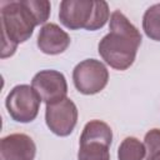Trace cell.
<instances>
[{
    "label": "cell",
    "instance_id": "ba28073f",
    "mask_svg": "<svg viewBox=\"0 0 160 160\" xmlns=\"http://www.w3.org/2000/svg\"><path fill=\"white\" fill-rule=\"evenodd\" d=\"M35 154V142L26 134H10L0 141V160H34Z\"/></svg>",
    "mask_w": 160,
    "mask_h": 160
},
{
    "label": "cell",
    "instance_id": "3957f363",
    "mask_svg": "<svg viewBox=\"0 0 160 160\" xmlns=\"http://www.w3.org/2000/svg\"><path fill=\"white\" fill-rule=\"evenodd\" d=\"M40 96L29 85H16L6 96L5 105L9 115L19 122L35 120L40 108Z\"/></svg>",
    "mask_w": 160,
    "mask_h": 160
},
{
    "label": "cell",
    "instance_id": "e0dca14e",
    "mask_svg": "<svg viewBox=\"0 0 160 160\" xmlns=\"http://www.w3.org/2000/svg\"><path fill=\"white\" fill-rule=\"evenodd\" d=\"M148 160H160V151H156L155 154L150 155V156H146Z\"/></svg>",
    "mask_w": 160,
    "mask_h": 160
},
{
    "label": "cell",
    "instance_id": "9c48e42d",
    "mask_svg": "<svg viewBox=\"0 0 160 160\" xmlns=\"http://www.w3.org/2000/svg\"><path fill=\"white\" fill-rule=\"evenodd\" d=\"M70 45V36L54 22L45 24L38 35V48L48 55L64 52Z\"/></svg>",
    "mask_w": 160,
    "mask_h": 160
},
{
    "label": "cell",
    "instance_id": "8992f818",
    "mask_svg": "<svg viewBox=\"0 0 160 160\" xmlns=\"http://www.w3.org/2000/svg\"><path fill=\"white\" fill-rule=\"evenodd\" d=\"M32 89L38 92L41 101L54 104L61 101L68 94V82L60 71L56 70H42L39 71L31 80Z\"/></svg>",
    "mask_w": 160,
    "mask_h": 160
},
{
    "label": "cell",
    "instance_id": "277c9868",
    "mask_svg": "<svg viewBox=\"0 0 160 160\" xmlns=\"http://www.w3.org/2000/svg\"><path fill=\"white\" fill-rule=\"evenodd\" d=\"M72 80L79 92L84 95H94L106 86L109 81V71L101 61L86 59L74 68Z\"/></svg>",
    "mask_w": 160,
    "mask_h": 160
},
{
    "label": "cell",
    "instance_id": "8fae6325",
    "mask_svg": "<svg viewBox=\"0 0 160 160\" xmlns=\"http://www.w3.org/2000/svg\"><path fill=\"white\" fill-rule=\"evenodd\" d=\"M109 146L100 141L80 142L78 159L79 160H110Z\"/></svg>",
    "mask_w": 160,
    "mask_h": 160
},
{
    "label": "cell",
    "instance_id": "7c38bea8",
    "mask_svg": "<svg viewBox=\"0 0 160 160\" xmlns=\"http://www.w3.org/2000/svg\"><path fill=\"white\" fill-rule=\"evenodd\" d=\"M146 155V149L140 140L129 136L122 140L118 150L119 160H142Z\"/></svg>",
    "mask_w": 160,
    "mask_h": 160
},
{
    "label": "cell",
    "instance_id": "6da1fadb",
    "mask_svg": "<svg viewBox=\"0 0 160 160\" xmlns=\"http://www.w3.org/2000/svg\"><path fill=\"white\" fill-rule=\"evenodd\" d=\"M109 29V34L99 42V54L111 68L126 70L135 61L141 44V34L119 10L110 15Z\"/></svg>",
    "mask_w": 160,
    "mask_h": 160
},
{
    "label": "cell",
    "instance_id": "5b68a950",
    "mask_svg": "<svg viewBox=\"0 0 160 160\" xmlns=\"http://www.w3.org/2000/svg\"><path fill=\"white\" fill-rule=\"evenodd\" d=\"M45 121L48 128L55 135L68 136L72 132L78 122V108L69 98L54 104H48Z\"/></svg>",
    "mask_w": 160,
    "mask_h": 160
},
{
    "label": "cell",
    "instance_id": "9a60e30c",
    "mask_svg": "<svg viewBox=\"0 0 160 160\" xmlns=\"http://www.w3.org/2000/svg\"><path fill=\"white\" fill-rule=\"evenodd\" d=\"M25 2L34 14L38 25L46 22L50 16V2L48 0H25Z\"/></svg>",
    "mask_w": 160,
    "mask_h": 160
},
{
    "label": "cell",
    "instance_id": "30bf717a",
    "mask_svg": "<svg viewBox=\"0 0 160 160\" xmlns=\"http://www.w3.org/2000/svg\"><path fill=\"white\" fill-rule=\"evenodd\" d=\"M112 140V131L111 128L101 121V120H91L89 121L80 135V142L86 141H100L106 145H110Z\"/></svg>",
    "mask_w": 160,
    "mask_h": 160
},
{
    "label": "cell",
    "instance_id": "52a82bcc",
    "mask_svg": "<svg viewBox=\"0 0 160 160\" xmlns=\"http://www.w3.org/2000/svg\"><path fill=\"white\" fill-rule=\"evenodd\" d=\"M94 10L92 0H64L60 2L59 19L70 30L86 29Z\"/></svg>",
    "mask_w": 160,
    "mask_h": 160
},
{
    "label": "cell",
    "instance_id": "7a4b0ae2",
    "mask_svg": "<svg viewBox=\"0 0 160 160\" xmlns=\"http://www.w3.org/2000/svg\"><path fill=\"white\" fill-rule=\"evenodd\" d=\"M1 58L11 56L18 45L30 39L38 21L25 0L0 2Z\"/></svg>",
    "mask_w": 160,
    "mask_h": 160
},
{
    "label": "cell",
    "instance_id": "4fadbf2b",
    "mask_svg": "<svg viewBox=\"0 0 160 160\" xmlns=\"http://www.w3.org/2000/svg\"><path fill=\"white\" fill-rule=\"evenodd\" d=\"M142 29L148 38L160 41V2L150 6L142 18Z\"/></svg>",
    "mask_w": 160,
    "mask_h": 160
},
{
    "label": "cell",
    "instance_id": "2e32d148",
    "mask_svg": "<svg viewBox=\"0 0 160 160\" xmlns=\"http://www.w3.org/2000/svg\"><path fill=\"white\" fill-rule=\"evenodd\" d=\"M145 149L148 155L150 156L156 151H160V129H151L145 135Z\"/></svg>",
    "mask_w": 160,
    "mask_h": 160
},
{
    "label": "cell",
    "instance_id": "5bb4252c",
    "mask_svg": "<svg viewBox=\"0 0 160 160\" xmlns=\"http://www.w3.org/2000/svg\"><path fill=\"white\" fill-rule=\"evenodd\" d=\"M110 12H109V5L106 1L104 0H98L94 1V10H92V15L90 19L89 25L86 26V30L89 31H94L98 29H101L106 21L109 20Z\"/></svg>",
    "mask_w": 160,
    "mask_h": 160
}]
</instances>
